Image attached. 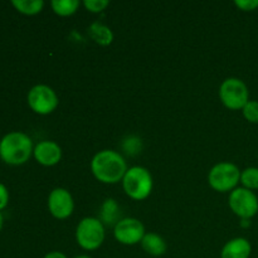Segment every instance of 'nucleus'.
I'll list each match as a JSON object with an SVG mask.
<instances>
[{
  "instance_id": "obj_1",
  "label": "nucleus",
  "mask_w": 258,
  "mask_h": 258,
  "mask_svg": "<svg viewBox=\"0 0 258 258\" xmlns=\"http://www.w3.org/2000/svg\"><path fill=\"white\" fill-rule=\"evenodd\" d=\"M127 164L120 153L115 150H101L91 160V171L103 184H117L122 181Z\"/></svg>"
},
{
  "instance_id": "obj_2",
  "label": "nucleus",
  "mask_w": 258,
  "mask_h": 258,
  "mask_svg": "<svg viewBox=\"0 0 258 258\" xmlns=\"http://www.w3.org/2000/svg\"><path fill=\"white\" fill-rule=\"evenodd\" d=\"M33 151L32 139L24 133H9L0 141V158L9 165H23L29 160Z\"/></svg>"
},
{
  "instance_id": "obj_3",
  "label": "nucleus",
  "mask_w": 258,
  "mask_h": 258,
  "mask_svg": "<svg viewBox=\"0 0 258 258\" xmlns=\"http://www.w3.org/2000/svg\"><path fill=\"white\" fill-rule=\"evenodd\" d=\"M153 175L144 166H131L122 179L123 191L134 201H145L153 191Z\"/></svg>"
},
{
  "instance_id": "obj_4",
  "label": "nucleus",
  "mask_w": 258,
  "mask_h": 258,
  "mask_svg": "<svg viewBox=\"0 0 258 258\" xmlns=\"http://www.w3.org/2000/svg\"><path fill=\"white\" fill-rule=\"evenodd\" d=\"M106 232L102 221L95 217H86L76 228V241L85 251H95L102 246Z\"/></svg>"
},
{
  "instance_id": "obj_5",
  "label": "nucleus",
  "mask_w": 258,
  "mask_h": 258,
  "mask_svg": "<svg viewBox=\"0 0 258 258\" xmlns=\"http://www.w3.org/2000/svg\"><path fill=\"white\" fill-rule=\"evenodd\" d=\"M239 181H241V170L233 163H227V161L218 163L209 170V185L219 193L234 190Z\"/></svg>"
},
{
  "instance_id": "obj_6",
  "label": "nucleus",
  "mask_w": 258,
  "mask_h": 258,
  "mask_svg": "<svg viewBox=\"0 0 258 258\" xmlns=\"http://www.w3.org/2000/svg\"><path fill=\"white\" fill-rule=\"evenodd\" d=\"M219 98L229 110H243L249 101L248 87L241 78L229 77L224 80L219 87Z\"/></svg>"
},
{
  "instance_id": "obj_7",
  "label": "nucleus",
  "mask_w": 258,
  "mask_h": 258,
  "mask_svg": "<svg viewBox=\"0 0 258 258\" xmlns=\"http://www.w3.org/2000/svg\"><path fill=\"white\" fill-rule=\"evenodd\" d=\"M231 211L241 219L253 218L258 213V198L252 190L246 188H236L231 191L228 198Z\"/></svg>"
},
{
  "instance_id": "obj_8",
  "label": "nucleus",
  "mask_w": 258,
  "mask_h": 258,
  "mask_svg": "<svg viewBox=\"0 0 258 258\" xmlns=\"http://www.w3.org/2000/svg\"><path fill=\"white\" fill-rule=\"evenodd\" d=\"M28 105L38 115H49L59 105V100L52 87L47 85H37L28 93Z\"/></svg>"
},
{
  "instance_id": "obj_9",
  "label": "nucleus",
  "mask_w": 258,
  "mask_h": 258,
  "mask_svg": "<svg viewBox=\"0 0 258 258\" xmlns=\"http://www.w3.org/2000/svg\"><path fill=\"white\" fill-rule=\"evenodd\" d=\"M113 236L118 243L134 246L141 243L145 236V227L143 222L136 218H122L115 224Z\"/></svg>"
},
{
  "instance_id": "obj_10",
  "label": "nucleus",
  "mask_w": 258,
  "mask_h": 258,
  "mask_svg": "<svg viewBox=\"0 0 258 258\" xmlns=\"http://www.w3.org/2000/svg\"><path fill=\"white\" fill-rule=\"evenodd\" d=\"M48 209L55 219H67L75 211V201L67 189L55 188L48 197Z\"/></svg>"
},
{
  "instance_id": "obj_11",
  "label": "nucleus",
  "mask_w": 258,
  "mask_h": 258,
  "mask_svg": "<svg viewBox=\"0 0 258 258\" xmlns=\"http://www.w3.org/2000/svg\"><path fill=\"white\" fill-rule=\"evenodd\" d=\"M34 159L43 166H54L62 159V149L55 141L44 140L34 146Z\"/></svg>"
},
{
  "instance_id": "obj_12",
  "label": "nucleus",
  "mask_w": 258,
  "mask_h": 258,
  "mask_svg": "<svg viewBox=\"0 0 258 258\" xmlns=\"http://www.w3.org/2000/svg\"><path fill=\"white\" fill-rule=\"evenodd\" d=\"M251 252L252 246L248 239L237 237L224 244L221 251V258H249Z\"/></svg>"
},
{
  "instance_id": "obj_13",
  "label": "nucleus",
  "mask_w": 258,
  "mask_h": 258,
  "mask_svg": "<svg viewBox=\"0 0 258 258\" xmlns=\"http://www.w3.org/2000/svg\"><path fill=\"white\" fill-rule=\"evenodd\" d=\"M140 244L146 253L154 257L163 256L166 252V249H168V244H166L165 239L161 236H159V234L153 233V232L145 233Z\"/></svg>"
},
{
  "instance_id": "obj_14",
  "label": "nucleus",
  "mask_w": 258,
  "mask_h": 258,
  "mask_svg": "<svg viewBox=\"0 0 258 258\" xmlns=\"http://www.w3.org/2000/svg\"><path fill=\"white\" fill-rule=\"evenodd\" d=\"M88 34H90L91 39L97 44L103 45H110L113 42V33L107 25L101 24V23H92L88 27Z\"/></svg>"
},
{
  "instance_id": "obj_15",
  "label": "nucleus",
  "mask_w": 258,
  "mask_h": 258,
  "mask_svg": "<svg viewBox=\"0 0 258 258\" xmlns=\"http://www.w3.org/2000/svg\"><path fill=\"white\" fill-rule=\"evenodd\" d=\"M12 5L24 15H37L44 8L43 0H13Z\"/></svg>"
},
{
  "instance_id": "obj_16",
  "label": "nucleus",
  "mask_w": 258,
  "mask_h": 258,
  "mask_svg": "<svg viewBox=\"0 0 258 258\" xmlns=\"http://www.w3.org/2000/svg\"><path fill=\"white\" fill-rule=\"evenodd\" d=\"M80 5L78 0H53L50 3L53 12L59 17H71L77 12Z\"/></svg>"
},
{
  "instance_id": "obj_17",
  "label": "nucleus",
  "mask_w": 258,
  "mask_h": 258,
  "mask_svg": "<svg viewBox=\"0 0 258 258\" xmlns=\"http://www.w3.org/2000/svg\"><path fill=\"white\" fill-rule=\"evenodd\" d=\"M241 184L243 188L249 189V190L258 189V168L249 166L241 171Z\"/></svg>"
},
{
  "instance_id": "obj_18",
  "label": "nucleus",
  "mask_w": 258,
  "mask_h": 258,
  "mask_svg": "<svg viewBox=\"0 0 258 258\" xmlns=\"http://www.w3.org/2000/svg\"><path fill=\"white\" fill-rule=\"evenodd\" d=\"M242 113L248 122L258 123V101L249 100L242 110Z\"/></svg>"
},
{
  "instance_id": "obj_19",
  "label": "nucleus",
  "mask_w": 258,
  "mask_h": 258,
  "mask_svg": "<svg viewBox=\"0 0 258 258\" xmlns=\"http://www.w3.org/2000/svg\"><path fill=\"white\" fill-rule=\"evenodd\" d=\"M110 5V2L107 0H85L83 2V7L86 8V10H88L90 13H102L106 8Z\"/></svg>"
},
{
  "instance_id": "obj_20",
  "label": "nucleus",
  "mask_w": 258,
  "mask_h": 258,
  "mask_svg": "<svg viewBox=\"0 0 258 258\" xmlns=\"http://www.w3.org/2000/svg\"><path fill=\"white\" fill-rule=\"evenodd\" d=\"M236 7L243 12H253L258 8V0H237L234 2Z\"/></svg>"
},
{
  "instance_id": "obj_21",
  "label": "nucleus",
  "mask_w": 258,
  "mask_h": 258,
  "mask_svg": "<svg viewBox=\"0 0 258 258\" xmlns=\"http://www.w3.org/2000/svg\"><path fill=\"white\" fill-rule=\"evenodd\" d=\"M8 202H9V191L4 184L0 183V211L8 206Z\"/></svg>"
},
{
  "instance_id": "obj_22",
  "label": "nucleus",
  "mask_w": 258,
  "mask_h": 258,
  "mask_svg": "<svg viewBox=\"0 0 258 258\" xmlns=\"http://www.w3.org/2000/svg\"><path fill=\"white\" fill-rule=\"evenodd\" d=\"M44 258H68V257L66 256L63 252L52 251V252H48V253L44 256Z\"/></svg>"
},
{
  "instance_id": "obj_23",
  "label": "nucleus",
  "mask_w": 258,
  "mask_h": 258,
  "mask_svg": "<svg viewBox=\"0 0 258 258\" xmlns=\"http://www.w3.org/2000/svg\"><path fill=\"white\" fill-rule=\"evenodd\" d=\"M3 223H4V218H3L2 213H0V231H2V228H3Z\"/></svg>"
},
{
  "instance_id": "obj_24",
  "label": "nucleus",
  "mask_w": 258,
  "mask_h": 258,
  "mask_svg": "<svg viewBox=\"0 0 258 258\" xmlns=\"http://www.w3.org/2000/svg\"><path fill=\"white\" fill-rule=\"evenodd\" d=\"M75 258H91L90 256H87V254H80V256L75 257Z\"/></svg>"
}]
</instances>
